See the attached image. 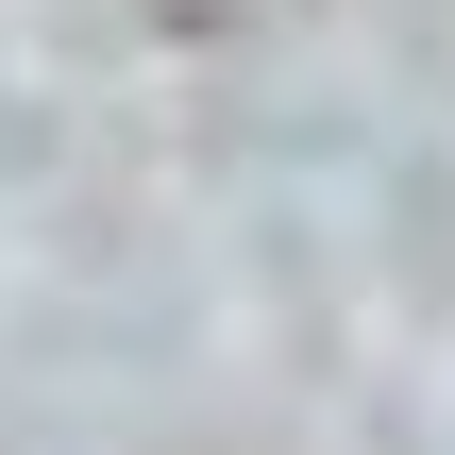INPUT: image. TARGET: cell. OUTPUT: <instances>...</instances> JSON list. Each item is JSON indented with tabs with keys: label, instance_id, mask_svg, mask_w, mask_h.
Wrapping results in <instances>:
<instances>
[{
	"label": "cell",
	"instance_id": "cell-1",
	"mask_svg": "<svg viewBox=\"0 0 455 455\" xmlns=\"http://www.w3.org/2000/svg\"><path fill=\"white\" fill-rule=\"evenodd\" d=\"M135 17H152V34H186V51H203V34H236V17H253V0H135Z\"/></svg>",
	"mask_w": 455,
	"mask_h": 455
}]
</instances>
